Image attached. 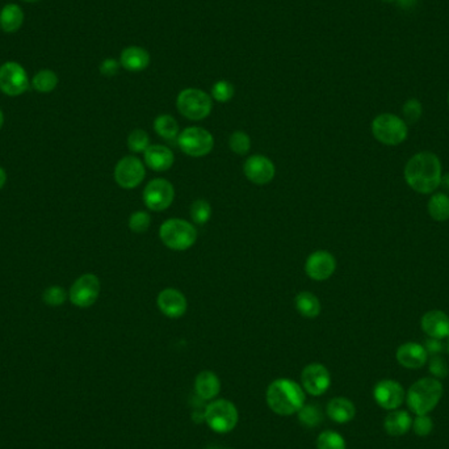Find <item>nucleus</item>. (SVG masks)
<instances>
[{"label": "nucleus", "mask_w": 449, "mask_h": 449, "mask_svg": "<svg viewBox=\"0 0 449 449\" xmlns=\"http://www.w3.org/2000/svg\"><path fill=\"white\" fill-rule=\"evenodd\" d=\"M440 159L430 151L415 154L405 167V180L418 193H432L440 187Z\"/></svg>", "instance_id": "obj_1"}, {"label": "nucleus", "mask_w": 449, "mask_h": 449, "mask_svg": "<svg viewBox=\"0 0 449 449\" xmlns=\"http://www.w3.org/2000/svg\"><path fill=\"white\" fill-rule=\"evenodd\" d=\"M266 402L275 414L291 416L297 414L306 404V393L297 381L277 379L267 388Z\"/></svg>", "instance_id": "obj_2"}, {"label": "nucleus", "mask_w": 449, "mask_h": 449, "mask_svg": "<svg viewBox=\"0 0 449 449\" xmlns=\"http://www.w3.org/2000/svg\"><path fill=\"white\" fill-rule=\"evenodd\" d=\"M443 397V384L435 377H424L414 382L406 393L409 409L415 415L430 414Z\"/></svg>", "instance_id": "obj_3"}, {"label": "nucleus", "mask_w": 449, "mask_h": 449, "mask_svg": "<svg viewBox=\"0 0 449 449\" xmlns=\"http://www.w3.org/2000/svg\"><path fill=\"white\" fill-rule=\"evenodd\" d=\"M204 421L212 431L224 435L235 430L239 422V413L232 401L216 398L205 407Z\"/></svg>", "instance_id": "obj_4"}, {"label": "nucleus", "mask_w": 449, "mask_h": 449, "mask_svg": "<svg viewBox=\"0 0 449 449\" xmlns=\"http://www.w3.org/2000/svg\"><path fill=\"white\" fill-rule=\"evenodd\" d=\"M162 242L171 250L184 251L190 249L198 239V230L185 220H167L159 229Z\"/></svg>", "instance_id": "obj_5"}, {"label": "nucleus", "mask_w": 449, "mask_h": 449, "mask_svg": "<svg viewBox=\"0 0 449 449\" xmlns=\"http://www.w3.org/2000/svg\"><path fill=\"white\" fill-rule=\"evenodd\" d=\"M176 107L185 119L200 121L212 112L213 99L199 88H185L178 95Z\"/></svg>", "instance_id": "obj_6"}, {"label": "nucleus", "mask_w": 449, "mask_h": 449, "mask_svg": "<svg viewBox=\"0 0 449 449\" xmlns=\"http://www.w3.org/2000/svg\"><path fill=\"white\" fill-rule=\"evenodd\" d=\"M374 139L388 146H397L407 139V124L391 113H382L372 122Z\"/></svg>", "instance_id": "obj_7"}, {"label": "nucleus", "mask_w": 449, "mask_h": 449, "mask_svg": "<svg viewBox=\"0 0 449 449\" xmlns=\"http://www.w3.org/2000/svg\"><path fill=\"white\" fill-rule=\"evenodd\" d=\"M178 144L187 156L200 158L207 156L212 151L215 139L207 130L192 126L183 130L178 137Z\"/></svg>", "instance_id": "obj_8"}, {"label": "nucleus", "mask_w": 449, "mask_h": 449, "mask_svg": "<svg viewBox=\"0 0 449 449\" xmlns=\"http://www.w3.org/2000/svg\"><path fill=\"white\" fill-rule=\"evenodd\" d=\"M29 88L26 69L18 62H6L0 66V90L9 96H20Z\"/></svg>", "instance_id": "obj_9"}, {"label": "nucleus", "mask_w": 449, "mask_h": 449, "mask_svg": "<svg viewBox=\"0 0 449 449\" xmlns=\"http://www.w3.org/2000/svg\"><path fill=\"white\" fill-rule=\"evenodd\" d=\"M175 199L173 185L166 179H154L144 190V202L153 212H162L173 204Z\"/></svg>", "instance_id": "obj_10"}, {"label": "nucleus", "mask_w": 449, "mask_h": 449, "mask_svg": "<svg viewBox=\"0 0 449 449\" xmlns=\"http://www.w3.org/2000/svg\"><path fill=\"white\" fill-rule=\"evenodd\" d=\"M100 294V281L95 275L86 274L79 277L70 289L69 298L75 306L86 309L97 301Z\"/></svg>", "instance_id": "obj_11"}, {"label": "nucleus", "mask_w": 449, "mask_h": 449, "mask_svg": "<svg viewBox=\"0 0 449 449\" xmlns=\"http://www.w3.org/2000/svg\"><path fill=\"white\" fill-rule=\"evenodd\" d=\"M301 386L309 396H323L331 386L330 371L323 364L313 363L306 365L301 373Z\"/></svg>", "instance_id": "obj_12"}, {"label": "nucleus", "mask_w": 449, "mask_h": 449, "mask_svg": "<svg viewBox=\"0 0 449 449\" xmlns=\"http://www.w3.org/2000/svg\"><path fill=\"white\" fill-rule=\"evenodd\" d=\"M145 175V166L136 156L122 158L114 168V180L125 190L139 187V184L144 182Z\"/></svg>", "instance_id": "obj_13"}, {"label": "nucleus", "mask_w": 449, "mask_h": 449, "mask_svg": "<svg viewBox=\"0 0 449 449\" xmlns=\"http://www.w3.org/2000/svg\"><path fill=\"white\" fill-rule=\"evenodd\" d=\"M373 398L379 406L391 411L404 404L406 393L398 381L382 380L373 389Z\"/></svg>", "instance_id": "obj_14"}, {"label": "nucleus", "mask_w": 449, "mask_h": 449, "mask_svg": "<svg viewBox=\"0 0 449 449\" xmlns=\"http://www.w3.org/2000/svg\"><path fill=\"white\" fill-rule=\"evenodd\" d=\"M337 269V260L332 254L328 251H315L310 256L306 259L305 263V272L310 277L311 280L315 281H325Z\"/></svg>", "instance_id": "obj_15"}, {"label": "nucleus", "mask_w": 449, "mask_h": 449, "mask_svg": "<svg viewBox=\"0 0 449 449\" xmlns=\"http://www.w3.org/2000/svg\"><path fill=\"white\" fill-rule=\"evenodd\" d=\"M243 173L246 178L254 184L266 185L272 182L276 173L275 164L264 156H252L246 161L243 166Z\"/></svg>", "instance_id": "obj_16"}, {"label": "nucleus", "mask_w": 449, "mask_h": 449, "mask_svg": "<svg viewBox=\"0 0 449 449\" xmlns=\"http://www.w3.org/2000/svg\"><path fill=\"white\" fill-rule=\"evenodd\" d=\"M156 303L159 310L162 311L166 317L173 320L183 317L188 306L185 296L173 288H167L158 294Z\"/></svg>", "instance_id": "obj_17"}, {"label": "nucleus", "mask_w": 449, "mask_h": 449, "mask_svg": "<svg viewBox=\"0 0 449 449\" xmlns=\"http://www.w3.org/2000/svg\"><path fill=\"white\" fill-rule=\"evenodd\" d=\"M396 357L398 363L407 369H419L428 362V354L424 346L415 342L398 347Z\"/></svg>", "instance_id": "obj_18"}, {"label": "nucleus", "mask_w": 449, "mask_h": 449, "mask_svg": "<svg viewBox=\"0 0 449 449\" xmlns=\"http://www.w3.org/2000/svg\"><path fill=\"white\" fill-rule=\"evenodd\" d=\"M424 332L428 337L447 339L449 335V317L440 310H431L426 313L421 320Z\"/></svg>", "instance_id": "obj_19"}, {"label": "nucleus", "mask_w": 449, "mask_h": 449, "mask_svg": "<svg viewBox=\"0 0 449 449\" xmlns=\"http://www.w3.org/2000/svg\"><path fill=\"white\" fill-rule=\"evenodd\" d=\"M195 391L202 401L210 402L221 393V380L215 372H200L195 379Z\"/></svg>", "instance_id": "obj_20"}, {"label": "nucleus", "mask_w": 449, "mask_h": 449, "mask_svg": "<svg viewBox=\"0 0 449 449\" xmlns=\"http://www.w3.org/2000/svg\"><path fill=\"white\" fill-rule=\"evenodd\" d=\"M120 65L130 72H141L150 65V54L141 46H128L120 55Z\"/></svg>", "instance_id": "obj_21"}, {"label": "nucleus", "mask_w": 449, "mask_h": 449, "mask_svg": "<svg viewBox=\"0 0 449 449\" xmlns=\"http://www.w3.org/2000/svg\"><path fill=\"white\" fill-rule=\"evenodd\" d=\"M328 418L337 424L350 423L356 415V407L351 399L346 397L332 398L326 406Z\"/></svg>", "instance_id": "obj_22"}, {"label": "nucleus", "mask_w": 449, "mask_h": 449, "mask_svg": "<svg viewBox=\"0 0 449 449\" xmlns=\"http://www.w3.org/2000/svg\"><path fill=\"white\" fill-rule=\"evenodd\" d=\"M145 154V162L154 171H167L173 164V151L163 145H150Z\"/></svg>", "instance_id": "obj_23"}, {"label": "nucleus", "mask_w": 449, "mask_h": 449, "mask_svg": "<svg viewBox=\"0 0 449 449\" xmlns=\"http://www.w3.org/2000/svg\"><path fill=\"white\" fill-rule=\"evenodd\" d=\"M413 418L405 410H391L384 421V428L390 436H402L411 430Z\"/></svg>", "instance_id": "obj_24"}, {"label": "nucleus", "mask_w": 449, "mask_h": 449, "mask_svg": "<svg viewBox=\"0 0 449 449\" xmlns=\"http://www.w3.org/2000/svg\"><path fill=\"white\" fill-rule=\"evenodd\" d=\"M24 23V12L18 4L11 3L0 11V28L6 33H15Z\"/></svg>", "instance_id": "obj_25"}, {"label": "nucleus", "mask_w": 449, "mask_h": 449, "mask_svg": "<svg viewBox=\"0 0 449 449\" xmlns=\"http://www.w3.org/2000/svg\"><path fill=\"white\" fill-rule=\"evenodd\" d=\"M296 309L306 318H317L320 313L318 297L311 292H301L296 296Z\"/></svg>", "instance_id": "obj_26"}, {"label": "nucleus", "mask_w": 449, "mask_h": 449, "mask_svg": "<svg viewBox=\"0 0 449 449\" xmlns=\"http://www.w3.org/2000/svg\"><path fill=\"white\" fill-rule=\"evenodd\" d=\"M156 134L167 141H173L179 137V124L170 114H161L154 121Z\"/></svg>", "instance_id": "obj_27"}, {"label": "nucleus", "mask_w": 449, "mask_h": 449, "mask_svg": "<svg viewBox=\"0 0 449 449\" xmlns=\"http://www.w3.org/2000/svg\"><path fill=\"white\" fill-rule=\"evenodd\" d=\"M428 213L435 221L449 220V196L445 193H433L428 201Z\"/></svg>", "instance_id": "obj_28"}, {"label": "nucleus", "mask_w": 449, "mask_h": 449, "mask_svg": "<svg viewBox=\"0 0 449 449\" xmlns=\"http://www.w3.org/2000/svg\"><path fill=\"white\" fill-rule=\"evenodd\" d=\"M32 86L41 94H49L58 86V77L52 70H41L32 79Z\"/></svg>", "instance_id": "obj_29"}, {"label": "nucleus", "mask_w": 449, "mask_h": 449, "mask_svg": "<svg viewBox=\"0 0 449 449\" xmlns=\"http://www.w3.org/2000/svg\"><path fill=\"white\" fill-rule=\"evenodd\" d=\"M317 449H347L345 438L337 431L325 430L320 432L315 441Z\"/></svg>", "instance_id": "obj_30"}, {"label": "nucleus", "mask_w": 449, "mask_h": 449, "mask_svg": "<svg viewBox=\"0 0 449 449\" xmlns=\"http://www.w3.org/2000/svg\"><path fill=\"white\" fill-rule=\"evenodd\" d=\"M300 423L308 427V428H314L322 422L323 414L320 411V407L314 404H305L301 410L297 413Z\"/></svg>", "instance_id": "obj_31"}, {"label": "nucleus", "mask_w": 449, "mask_h": 449, "mask_svg": "<svg viewBox=\"0 0 449 449\" xmlns=\"http://www.w3.org/2000/svg\"><path fill=\"white\" fill-rule=\"evenodd\" d=\"M212 216V207L207 200H196L190 205V218L195 224H207Z\"/></svg>", "instance_id": "obj_32"}, {"label": "nucleus", "mask_w": 449, "mask_h": 449, "mask_svg": "<svg viewBox=\"0 0 449 449\" xmlns=\"http://www.w3.org/2000/svg\"><path fill=\"white\" fill-rule=\"evenodd\" d=\"M229 146L238 156H246L251 148V139L244 131L237 130L229 139Z\"/></svg>", "instance_id": "obj_33"}, {"label": "nucleus", "mask_w": 449, "mask_h": 449, "mask_svg": "<svg viewBox=\"0 0 449 449\" xmlns=\"http://www.w3.org/2000/svg\"><path fill=\"white\" fill-rule=\"evenodd\" d=\"M150 146V139L145 130H133L128 137V147L133 153H145Z\"/></svg>", "instance_id": "obj_34"}, {"label": "nucleus", "mask_w": 449, "mask_h": 449, "mask_svg": "<svg viewBox=\"0 0 449 449\" xmlns=\"http://www.w3.org/2000/svg\"><path fill=\"white\" fill-rule=\"evenodd\" d=\"M235 94V88L227 80H218L212 87V99H215L218 103H227L233 99Z\"/></svg>", "instance_id": "obj_35"}, {"label": "nucleus", "mask_w": 449, "mask_h": 449, "mask_svg": "<svg viewBox=\"0 0 449 449\" xmlns=\"http://www.w3.org/2000/svg\"><path fill=\"white\" fill-rule=\"evenodd\" d=\"M151 224V217L144 210L134 212L129 218V227L134 233L142 234L146 232L148 226Z\"/></svg>", "instance_id": "obj_36"}, {"label": "nucleus", "mask_w": 449, "mask_h": 449, "mask_svg": "<svg viewBox=\"0 0 449 449\" xmlns=\"http://www.w3.org/2000/svg\"><path fill=\"white\" fill-rule=\"evenodd\" d=\"M402 112H404V117H405L404 121L406 124H415V122L419 121V119L422 117L423 108H422V104L419 100L409 99L406 103L404 104Z\"/></svg>", "instance_id": "obj_37"}, {"label": "nucleus", "mask_w": 449, "mask_h": 449, "mask_svg": "<svg viewBox=\"0 0 449 449\" xmlns=\"http://www.w3.org/2000/svg\"><path fill=\"white\" fill-rule=\"evenodd\" d=\"M67 294L61 286H49L43 294V303L49 306H60L66 301Z\"/></svg>", "instance_id": "obj_38"}, {"label": "nucleus", "mask_w": 449, "mask_h": 449, "mask_svg": "<svg viewBox=\"0 0 449 449\" xmlns=\"http://www.w3.org/2000/svg\"><path fill=\"white\" fill-rule=\"evenodd\" d=\"M411 428L415 432V435L424 438V436H428L431 433L432 430H433V422H432V419L428 416V414L416 415L413 419Z\"/></svg>", "instance_id": "obj_39"}, {"label": "nucleus", "mask_w": 449, "mask_h": 449, "mask_svg": "<svg viewBox=\"0 0 449 449\" xmlns=\"http://www.w3.org/2000/svg\"><path fill=\"white\" fill-rule=\"evenodd\" d=\"M428 369L431 372L432 376H433L435 379H438V380L445 379L449 373L448 364H447V362H445L441 356H439V355L432 356V359L430 360V365H428Z\"/></svg>", "instance_id": "obj_40"}, {"label": "nucleus", "mask_w": 449, "mask_h": 449, "mask_svg": "<svg viewBox=\"0 0 449 449\" xmlns=\"http://www.w3.org/2000/svg\"><path fill=\"white\" fill-rule=\"evenodd\" d=\"M120 61H116L114 58H107V60H104L102 62V65H100V72L103 74L104 77H114L117 72H119V69H120Z\"/></svg>", "instance_id": "obj_41"}, {"label": "nucleus", "mask_w": 449, "mask_h": 449, "mask_svg": "<svg viewBox=\"0 0 449 449\" xmlns=\"http://www.w3.org/2000/svg\"><path fill=\"white\" fill-rule=\"evenodd\" d=\"M424 348L427 351V354L432 355V356H436V355H440L445 346L444 343L441 342V339H436V337H428L424 343Z\"/></svg>", "instance_id": "obj_42"}, {"label": "nucleus", "mask_w": 449, "mask_h": 449, "mask_svg": "<svg viewBox=\"0 0 449 449\" xmlns=\"http://www.w3.org/2000/svg\"><path fill=\"white\" fill-rule=\"evenodd\" d=\"M397 3L402 9H411L414 6L415 0H397Z\"/></svg>", "instance_id": "obj_43"}, {"label": "nucleus", "mask_w": 449, "mask_h": 449, "mask_svg": "<svg viewBox=\"0 0 449 449\" xmlns=\"http://www.w3.org/2000/svg\"><path fill=\"white\" fill-rule=\"evenodd\" d=\"M440 185L449 193V173H445V175H443V176H441Z\"/></svg>", "instance_id": "obj_44"}, {"label": "nucleus", "mask_w": 449, "mask_h": 449, "mask_svg": "<svg viewBox=\"0 0 449 449\" xmlns=\"http://www.w3.org/2000/svg\"><path fill=\"white\" fill-rule=\"evenodd\" d=\"M6 182H7V173L0 167V190L4 187Z\"/></svg>", "instance_id": "obj_45"}, {"label": "nucleus", "mask_w": 449, "mask_h": 449, "mask_svg": "<svg viewBox=\"0 0 449 449\" xmlns=\"http://www.w3.org/2000/svg\"><path fill=\"white\" fill-rule=\"evenodd\" d=\"M3 122H4V116H3V112L0 111V129H1V126H3Z\"/></svg>", "instance_id": "obj_46"}, {"label": "nucleus", "mask_w": 449, "mask_h": 449, "mask_svg": "<svg viewBox=\"0 0 449 449\" xmlns=\"http://www.w3.org/2000/svg\"><path fill=\"white\" fill-rule=\"evenodd\" d=\"M26 3H36V1H40V0H24Z\"/></svg>", "instance_id": "obj_47"}, {"label": "nucleus", "mask_w": 449, "mask_h": 449, "mask_svg": "<svg viewBox=\"0 0 449 449\" xmlns=\"http://www.w3.org/2000/svg\"><path fill=\"white\" fill-rule=\"evenodd\" d=\"M447 339H448V342H447V346H445V348H447V351H448V354H449V335H448V337H447Z\"/></svg>", "instance_id": "obj_48"}, {"label": "nucleus", "mask_w": 449, "mask_h": 449, "mask_svg": "<svg viewBox=\"0 0 449 449\" xmlns=\"http://www.w3.org/2000/svg\"><path fill=\"white\" fill-rule=\"evenodd\" d=\"M384 1H388V3H394V1H397V0H384Z\"/></svg>", "instance_id": "obj_49"}, {"label": "nucleus", "mask_w": 449, "mask_h": 449, "mask_svg": "<svg viewBox=\"0 0 449 449\" xmlns=\"http://www.w3.org/2000/svg\"><path fill=\"white\" fill-rule=\"evenodd\" d=\"M448 104H449V95H448Z\"/></svg>", "instance_id": "obj_50"}, {"label": "nucleus", "mask_w": 449, "mask_h": 449, "mask_svg": "<svg viewBox=\"0 0 449 449\" xmlns=\"http://www.w3.org/2000/svg\"><path fill=\"white\" fill-rule=\"evenodd\" d=\"M227 449H235V448H227Z\"/></svg>", "instance_id": "obj_51"}]
</instances>
